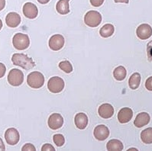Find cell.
Returning a JSON list of instances; mask_svg holds the SVG:
<instances>
[{
    "mask_svg": "<svg viewBox=\"0 0 152 151\" xmlns=\"http://www.w3.org/2000/svg\"><path fill=\"white\" fill-rule=\"evenodd\" d=\"M12 61L15 66L25 69H31L35 66V63L31 57L24 53H15L12 57Z\"/></svg>",
    "mask_w": 152,
    "mask_h": 151,
    "instance_id": "cell-1",
    "label": "cell"
},
{
    "mask_svg": "<svg viewBox=\"0 0 152 151\" xmlns=\"http://www.w3.org/2000/svg\"><path fill=\"white\" fill-rule=\"evenodd\" d=\"M27 83L32 89H40L45 83V77L40 72H31L28 75Z\"/></svg>",
    "mask_w": 152,
    "mask_h": 151,
    "instance_id": "cell-2",
    "label": "cell"
},
{
    "mask_svg": "<svg viewBox=\"0 0 152 151\" xmlns=\"http://www.w3.org/2000/svg\"><path fill=\"white\" fill-rule=\"evenodd\" d=\"M12 44L15 48L18 50H26L30 45V38L28 35L22 33H17L12 38Z\"/></svg>",
    "mask_w": 152,
    "mask_h": 151,
    "instance_id": "cell-3",
    "label": "cell"
},
{
    "mask_svg": "<svg viewBox=\"0 0 152 151\" xmlns=\"http://www.w3.org/2000/svg\"><path fill=\"white\" fill-rule=\"evenodd\" d=\"M84 22L91 28L98 27L102 22V15L97 11H90L84 16Z\"/></svg>",
    "mask_w": 152,
    "mask_h": 151,
    "instance_id": "cell-4",
    "label": "cell"
},
{
    "mask_svg": "<svg viewBox=\"0 0 152 151\" xmlns=\"http://www.w3.org/2000/svg\"><path fill=\"white\" fill-rule=\"evenodd\" d=\"M64 81L59 77H51L48 82V89L52 93H61L64 89Z\"/></svg>",
    "mask_w": 152,
    "mask_h": 151,
    "instance_id": "cell-5",
    "label": "cell"
},
{
    "mask_svg": "<svg viewBox=\"0 0 152 151\" xmlns=\"http://www.w3.org/2000/svg\"><path fill=\"white\" fill-rule=\"evenodd\" d=\"M8 82L12 86H19L24 82V74L18 69H12L8 75Z\"/></svg>",
    "mask_w": 152,
    "mask_h": 151,
    "instance_id": "cell-6",
    "label": "cell"
},
{
    "mask_svg": "<svg viewBox=\"0 0 152 151\" xmlns=\"http://www.w3.org/2000/svg\"><path fill=\"white\" fill-rule=\"evenodd\" d=\"M48 44L49 47L52 50H54V51L60 50L62 49L63 47L64 46V37L61 34H54L50 38Z\"/></svg>",
    "mask_w": 152,
    "mask_h": 151,
    "instance_id": "cell-7",
    "label": "cell"
},
{
    "mask_svg": "<svg viewBox=\"0 0 152 151\" xmlns=\"http://www.w3.org/2000/svg\"><path fill=\"white\" fill-rule=\"evenodd\" d=\"M136 34L141 40H147L152 35V28L148 24H141L136 30Z\"/></svg>",
    "mask_w": 152,
    "mask_h": 151,
    "instance_id": "cell-8",
    "label": "cell"
},
{
    "mask_svg": "<svg viewBox=\"0 0 152 151\" xmlns=\"http://www.w3.org/2000/svg\"><path fill=\"white\" fill-rule=\"evenodd\" d=\"M5 139L9 145H15L19 141V132L14 128H9L5 133Z\"/></svg>",
    "mask_w": 152,
    "mask_h": 151,
    "instance_id": "cell-9",
    "label": "cell"
},
{
    "mask_svg": "<svg viewBox=\"0 0 152 151\" xmlns=\"http://www.w3.org/2000/svg\"><path fill=\"white\" fill-rule=\"evenodd\" d=\"M23 14L28 18L34 19L38 15V7L32 2H26L23 5Z\"/></svg>",
    "mask_w": 152,
    "mask_h": 151,
    "instance_id": "cell-10",
    "label": "cell"
},
{
    "mask_svg": "<svg viewBox=\"0 0 152 151\" xmlns=\"http://www.w3.org/2000/svg\"><path fill=\"white\" fill-rule=\"evenodd\" d=\"M48 126L52 130H57L63 126L64 124V118L61 115L58 113H54L49 117Z\"/></svg>",
    "mask_w": 152,
    "mask_h": 151,
    "instance_id": "cell-11",
    "label": "cell"
},
{
    "mask_svg": "<svg viewBox=\"0 0 152 151\" xmlns=\"http://www.w3.org/2000/svg\"><path fill=\"white\" fill-rule=\"evenodd\" d=\"M93 135L95 137V138L98 141H105L106 138H108L109 136V130L108 127L106 125H98L94 129V132H93Z\"/></svg>",
    "mask_w": 152,
    "mask_h": 151,
    "instance_id": "cell-12",
    "label": "cell"
},
{
    "mask_svg": "<svg viewBox=\"0 0 152 151\" xmlns=\"http://www.w3.org/2000/svg\"><path fill=\"white\" fill-rule=\"evenodd\" d=\"M114 108L113 107V105L109 103L102 104L98 109L99 116L105 119H108V118L113 117L114 115Z\"/></svg>",
    "mask_w": 152,
    "mask_h": 151,
    "instance_id": "cell-13",
    "label": "cell"
},
{
    "mask_svg": "<svg viewBox=\"0 0 152 151\" xmlns=\"http://www.w3.org/2000/svg\"><path fill=\"white\" fill-rule=\"evenodd\" d=\"M133 117V112L130 108H122L120 109L118 114V120L121 124H125L132 120Z\"/></svg>",
    "mask_w": 152,
    "mask_h": 151,
    "instance_id": "cell-14",
    "label": "cell"
},
{
    "mask_svg": "<svg viewBox=\"0 0 152 151\" xmlns=\"http://www.w3.org/2000/svg\"><path fill=\"white\" fill-rule=\"evenodd\" d=\"M150 120L151 117L149 114H148L147 112H141L136 116L134 121V126L138 128H142L148 125L150 122Z\"/></svg>",
    "mask_w": 152,
    "mask_h": 151,
    "instance_id": "cell-15",
    "label": "cell"
},
{
    "mask_svg": "<svg viewBox=\"0 0 152 151\" xmlns=\"http://www.w3.org/2000/svg\"><path fill=\"white\" fill-rule=\"evenodd\" d=\"M6 25L9 28H16L21 23V16L16 12H10L6 15Z\"/></svg>",
    "mask_w": 152,
    "mask_h": 151,
    "instance_id": "cell-16",
    "label": "cell"
},
{
    "mask_svg": "<svg viewBox=\"0 0 152 151\" xmlns=\"http://www.w3.org/2000/svg\"><path fill=\"white\" fill-rule=\"evenodd\" d=\"M88 117L85 113H78L76 115L75 118H74V122L77 128H79L80 130H83L86 128L88 125Z\"/></svg>",
    "mask_w": 152,
    "mask_h": 151,
    "instance_id": "cell-17",
    "label": "cell"
},
{
    "mask_svg": "<svg viewBox=\"0 0 152 151\" xmlns=\"http://www.w3.org/2000/svg\"><path fill=\"white\" fill-rule=\"evenodd\" d=\"M70 0H59L56 5L57 12L61 15H66L70 12Z\"/></svg>",
    "mask_w": 152,
    "mask_h": 151,
    "instance_id": "cell-18",
    "label": "cell"
},
{
    "mask_svg": "<svg viewBox=\"0 0 152 151\" xmlns=\"http://www.w3.org/2000/svg\"><path fill=\"white\" fill-rule=\"evenodd\" d=\"M106 148L109 151H121L123 150L124 146L123 144L119 140L113 139L107 143Z\"/></svg>",
    "mask_w": 152,
    "mask_h": 151,
    "instance_id": "cell-19",
    "label": "cell"
},
{
    "mask_svg": "<svg viewBox=\"0 0 152 151\" xmlns=\"http://www.w3.org/2000/svg\"><path fill=\"white\" fill-rule=\"evenodd\" d=\"M115 32V28L112 24H106L102 27L99 30V34L104 38L111 37Z\"/></svg>",
    "mask_w": 152,
    "mask_h": 151,
    "instance_id": "cell-20",
    "label": "cell"
},
{
    "mask_svg": "<svg viewBox=\"0 0 152 151\" xmlns=\"http://www.w3.org/2000/svg\"><path fill=\"white\" fill-rule=\"evenodd\" d=\"M141 75L138 73H133L130 77L129 80V87L132 89H137L139 87L140 83H141Z\"/></svg>",
    "mask_w": 152,
    "mask_h": 151,
    "instance_id": "cell-21",
    "label": "cell"
},
{
    "mask_svg": "<svg viewBox=\"0 0 152 151\" xmlns=\"http://www.w3.org/2000/svg\"><path fill=\"white\" fill-rule=\"evenodd\" d=\"M127 75V71L124 66H117L113 71V77L118 81H122L125 79Z\"/></svg>",
    "mask_w": 152,
    "mask_h": 151,
    "instance_id": "cell-22",
    "label": "cell"
},
{
    "mask_svg": "<svg viewBox=\"0 0 152 151\" xmlns=\"http://www.w3.org/2000/svg\"><path fill=\"white\" fill-rule=\"evenodd\" d=\"M141 141L145 144H152V128H148L141 133Z\"/></svg>",
    "mask_w": 152,
    "mask_h": 151,
    "instance_id": "cell-23",
    "label": "cell"
},
{
    "mask_svg": "<svg viewBox=\"0 0 152 151\" xmlns=\"http://www.w3.org/2000/svg\"><path fill=\"white\" fill-rule=\"evenodd\" d=\"M59 68L66 73H70L73 71V66L70 61H64L60 62Z\"/></svg>",
    "mask_w": 152,
    "mask_h": 151,
    "instance_id": "cell-24",
    "label": "cell"
},
{
    "mask_svg": "<svg viewBox=\"0 0 152 151\" xmlns=\"http://www.w3.org/2000/svg\"><path fill=\"white\" fill-rule=\"evenodd\" d=\"M53 141L54 143L56 144V146L57 147H62L64 144H65V138L64 137L63 134L61 133H57V134H54V137H53Z\"/></svg>",
    "mask_w": 152,
    "mask_h": 151,
    "instance_id": "cell-25",
    "label": "cell"
},
{
    "mask_svg": "<svg viewBox=\"0 0 152 151\" xmlns=\"http://www.w3.org/2000/svg\"><path fill=\"white\" fill-rule=\"evenodd\" d=\"M147 53L148 61H152V41H151L147 45Z\"/></svg>",
    "mask_w": 152,
    "mask_h": 151,
    "instance_id": "cell-26",
    "label": "cell"
},
{
    "mask_svg": "<svg viewBox=\"0 0 152 151\" xmlns=\"http://www.w3.org/2000/svg\"><path fill=\"white\" fill-rule=\"evenodd\" d=\"M22 151H35V147L32 144H25L22 148Z\"/></svg>",
    "mask_w": 152,
    "mask_h": 151,
    "instance_id": "cell-27",
    "label": "cell"
},
{
    "mask_svg": "<svg viewBox=\"0 0 152 151\" xmlns=\"http://www.w3.org/2000/svg\"><path fill=\"white\" fill-rule=\"evenodd\" d=\"M41 150V151H55V148L50 144H44Z\"/></svg>",
    "mask_w": 152,
    "mask_h": 151,
    "instance_id": "cell-28",
    "label": "cell"
},
{
    "mask_svg": "<svg viewBox=\"0 0 152 151\" xmlns=\"http://www.w3.org/2000/svg\"><path fill=\"white\" fill-rule=\"evenodd\" d=\"M90 3L94 7H99L103 4L105 0H90Z\"/></svg>",
    "mask_w": 152,
    "mask_h": 151,
    "instance_id": "cell-29",
    "label": "cell"
},
{
    "mask_svg": "<svg viewBox=\"0 0 152 151\" xmlns=\"http://www.w3.org/2000/svg\"><path fill=\"white\" fill-rule=\"evenodd\" d=\"M145 87L148 91L152 92V77H148L145 82Z\"/></svg>",
    "mask_w": 152,
    "mask_h": 151,
    "instance_id": "cell-30",
    "label": "cell"
},
{
    "mask_svg": "<svg viewBox=\"0 0 152 151\" xmlns=\"http://www.w3.org/2000/svg\"><path fill=\"white\" fill-rule=\"evenodd\" d=\"M6 71V66L4 65L3 63H0V78H2V77L5 76Z\"/></svg>",
    "mask_w": 152,
    "mask_h": 151,
    "instance_id": "cell-31",
    "label": "cell"
},
{
    "mask_svg": "<svg viewBox=\"0 0 152 151\" xmlns=\"http://www.w3.org/2000/svg\"><path fill=\"white\" fill-rule=\"evenodd\" d=\"M5 150H6V147H5L3 141L2 140V138H0V151H4Z\"/></svg>",
    "mask_w": 152,
    "mask_h": 151,
    "instance_id": "cell-32",
    "label": "cell"
},
{
    "mask_svg": "<svg viewBox=\"0 0 152 151\" xmlns=\"http://www.w3.org/2000/svg\"><path fill=\"white\" fill-rule=\"evenodd\" d=\"M5 6H6V0H0V11H2Z\"/></svg>",
    "mask_w": 152,
    "mask_h": 151,
    "instance_id": "cell-33",
    "label": "cell"
},
{
    "mask_svg": "<svg viewBox=\"0 0 152 151\" xmlns=\"http://www.w3.org/2000/svg\"><path fill=\"white\" fill-rule=\"evenodd\" d=\"M115 3H125L128 4L129 2V0H114Z\"/></svg>",
    "mask_w": 152,
    "mask_h": 151,
    "instance_id": "cell-34",
    "label": "cell"
},
{
    "mask_svg": "<svg viewBox=\"0 0 152 151\" xmlns=\"http://www.w3.org/2000/svg\"><path fill=\"white\" fill-rule=\"evenodd\" d=\"M38 2L41 4H47L50 2V0H38Z\"/></svg>",
    "mask_w": 152,
    "mask_h": 151,
    "instance_id": "cell-35",
    "label": "cell"
},
{
    "mask_svg": "<svg viewBox=\"0 0 152 151\" xmlns=\"http://www.w3.org/2000/svg\"><path fill=\"white\" fill-rule=\"evenodd\" d=\"M138 151V150L136 149V148H129V150H128V151Z\"/></svg>",
    "mask_w": 152,
    "mask_h": 151,
    "instance_id": "cell-36",
    "label": "cell"
},
{
    "mask_svg": "<svg viewBox=\"0 0 152 151\" xmlns=\"http://www.w3.org/2000/svg\"><path fill=\"white\" fill-rule=\"evenodd\" d=\"M2 20L0 19V30L2 29Z\"/></svg>",
    "mask_w": 152,
    "mask_h": 151,
    "instance_id": "cell-37",
    "label": "cell"
}]
</instances>
